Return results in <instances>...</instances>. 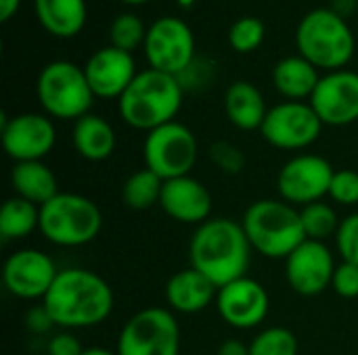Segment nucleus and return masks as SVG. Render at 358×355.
Instances as JSON below:
<instances>
[{
  "mask_svg": "<svg viewBox=\"0 0 358 355\" xmlns=\"http://www.w3.org/2000/svg\"><path fill=\"white\" fill-rule=\"evenodd\" d=\"M310 107L323 126H350L358 121V73L357 71H329L321 75L319 86L310 96Z\"/></svg>",
  "mask_w": 358,
  "mask_h": 355,
  "instance_id": "15",
  "label": "nucleus"
},
{
  "mask_svg": "<svg viewBox=\"0 0 358 355\" xmlns=\"http://www.w3.org/2000/svg\"><path fill=\"white\" fill-rule=\"evenodd\" d=\"M76 153L92 163L105 161L113 155L117 146V136L113 126L101 115H84L76 121L71 132Z\"/></svg>",
  "mask_w": 358,
  "mask_h": 355,
  "instance_id": "21",
  "label": "nucleus"
},
{
  "mask_svg": "<svg viewBox=\"0 0 358 355\" xmlns=\"http://www.w3.org/2000/svg\"><path fill=\"white\" fill-rule=\"evenodd\" d=\"M10 186L15 190V197L25 199L38 207L59 195L57 176L44 161L15 163L10 169Z\"/></svg>",
  "mask_w": 358,
  "mask_h": 355,
  "instance_id": "24",
  "label": "nucleus"
},
{
  "mask_svg": "<svg viewBox=\"0 0 358 355\" xmlns=\"http://www.w3.org/2000/svg\"><path fill=\"white\" fill-rule=\"evenodd\" d=\"M162 188H164V180L155 172H151L147 167L138 169V172L130 174L122 186L124 205L134 211L151 209L153 205H159Z\"/></svg>",
  "mask_w": 358,
  "mask_h": 355,
  "instance_id": "27",
  "label": "nucleus"
},
{
  "mask_svg": "<svg viewBox=\"0 0 358 355\" xmlns=\"http://www.w3.org/2000/svg\"><path fill=\"white\" fill-rule=\"evenodd\" d=\"M159 207L174 222L199 226L210 220L212 195L206 188V184L193 176L172 178L164 180Z\"/></svg>",
  "mask_w": 358,
  "mask_h": 355,
  "instance_id": "19",
  "label": "nucleus"
},
{
  "mask_svg": "<svg viewBox=\"0 0 358 355\" xmlns=\"http://www.w3.org/2000/svg\"><path fill=\"white\" fill-rule=\"evenodd\" d=\"M82 355H117V352H109L105 347H88Z\"/></svg>",
  "mask_w": 358,
  "mask_h": 355,
  "instance_id": "40",
  "label": "nucleus"
},
{
  "mask_svg": "<svg viewBox=\"0 0 358 355\" xmlns=\"http://www.w3.org/2000/svg\"><path fill=\"white\" fill-rule=\"evenodd\" d=\"M86 80L99 98H120L136 77V63L132 52L115 46L99 48L84 67Z\"/></svg>",
  "mask_w": 358,
  "mask_h": 355,
  "instance_id": "18",
  "label": "nucleus"
},
{
  "mask_svg": "<svg viewBox=\"0 0 358 355\" xmlns=\"http://www.w3.org/2000/svg\"><path fill=\"white\" fill-rule=\"evenodd\" d=\"M42 305L59 328H92L111 316L113 291L109 282L92 270L65 268L59 270Z\"/></svg>",
  "mask_w": 358,
  "mask_h": 355,
  "instance_id": "1",
  "label": "nucleus"
},
{
  "mask_svg": "<svg viewBox=\"0 0 358 355\" xmlns=\"http://www.w3.org/2000/svg\"><path fill=\"white\" fill-rule=\"evenodd\" d=\"M210 161L222 172V174H229V176H235V174H241L243 167H245V155L239 146H235L233 142H227V140H216L212 142L210 151Z\"/></svg>",
  "mask_w": 358,
  "mask_h": 355,
  "instance_id": "32",
  "label": "nucleus"
},
{
  "mask_svg": "<svg viewBox=\"0 0 358 355\" xmlns=\"http://www.w3.org/2000/svg\"><path fill=\"white\" fill-rule=\"evenodd\" d=\"M266 36V25L258 17H241L229 27V44L237 52H252L260 48Z\"/></svg>",
  "mask_w": 358,
  "mask_h": 355,
  "instance_id": "31",
  "label": "nucleus"
},
{
  "mask_svg": "<svg viewBox=\"0 0 358 355\" xmlns=\"http://www.w3.org/2000/svg\"><path fill=\"white\" fill-rule=\"evenodd\" d=\"M252 251L243 226L229 218H210L199 224L189 245L191 268L208 276L218 289L248 274Z\"/></svg>",
  "mask_w": 358,
  "mask_h": 355,
  "instance_id": "2",
  "label": "nucleus"
},
{
  "mask_svg": "<svg viewBox=\"0 0 358 355\" xmlns=\"http://www.w3.org/2000/svg\"><path fill=\"white\" fill-rule=\"evenodd\" d=\"M252 249L271 259H287L304 241L300 209L283 199H260L252 203L241 222Z\"/></svg>",
  "mask_w": 358,
  "mask_h": 355,
  "instance_id": "4",
  "label": "nucleus"
},
{
  "mask_svg": "<svg viewBox=\"0 0 358 355\" xmlns=\"http://www.w3.org/2000/svg\"><path fill=\"white\" fill-rule=\"evenodd\" d=\"M40 25L57 38H73L86 25V0H34Z\"/></svg>",
  "mask_w": 358,
  "mask_h": 355,
  "instance_id": "25",
  "label": "nucleus"
},
{
  "mask_svg": "<svg viewBox=\"0 0 358 355\" xmlns=\"http://www.w3.org/2000/svg\"><path fill=\"white\" fill-rule=\"evenodd\" d=\"M103 228L99 205L76 192H59L40 207V232L57 247H84Z\"/></svg>",
  "mask_w": 358,
  "mask_h": 355,
  "instance_id": "6",
  "label": "nucleus"
},
{
  "mask_svg": "<svg viewBox=\"0 0 358 355\" xmlns=\"http://www.w3.org/2000/svg\"><path fill=\"white\" fill-rule=\"evenodd\" d=\"M250 355H298V339L283 326H271L252 339Z\"/></svg>",
  "mask_w": 358,
  "mask_h": 355,
  "instance_id": "30",
  "label": "nucleus"
},
{
  "mask_svg": "<svg viewBox=\"0 0 358 355\" xmlns=\"http://www.w3.org/2000/svg\"><path fill=\"white\" fill-rule=\"evenodd\" d=\"M122 2H126V4H145L149 0H122Z\"/></svg>",
  "mask_w": 358,
  "mask_h": 355,
  "instance_id": "41",
  "label": "nucleus"
},
{
  "mask_svg": "<svg viewBox=\"0 0 358 355\" xmlns=\"http://www.w3.org/2000/svg\"><path fill=\"white\" fill-rule=\"evenodd\" d=\"M180 326L170 310L147 308L122 328L117 355H178Z\"/></svg>",
  "mask_w": 358,
  "mask_h": 355,
  "instance_id": "9",
  "label": "nucleus"
},
{
  "mask_svg": "<svg viewBox=\"0 0 358 355\" xmlns=\"http://www.w3.org/2000/svg\"><path fill=\"white\" fill-rule=\"evenodd\" d=\"M52 326H55V322L44 305L29 308V312L25 314V328L34 335H46Z\"/></svg>",
  "mask_w": 358,
  "mask_h": 355,
  "instance_id": "37",
  "label": "nucleus"
},
{
  "mask_svg": "<svg viewBox=\"0 0 358 355\" xmlns=\"http://www.w3.org/2000/svg\"><path fill=\"white\" fill-rule=\"evenodd\" d=\"M319 82H321L319 69L302 54L285 56L273 69V84L277 92L287 100H298V103H302L304 98L310 100Z\"/></svg>",
  "mask_w": 358,
  "mask_h": 355,
  "instance_id": "23",
  "label": "nucleus"
},
{
  "mask_svg": "<svg viewBox=\"0 0 358 355\" xmlns=\"http://www.w3.org/2000/svg\"><path fill=\"white\" fill-rule=\"evenodd\" d=\"M336 268L329 247L321 241L306 239L285 259V278L298 295L315 297L331 287Z\"/></svg>",
  "mask_w": 358,
  "mask_h": 355,
  "instance_id": "16",
  "label": "nucleus"
},
{
  "mask_svg": "<svg viewBox=\"0 0 358 355\" xmlns=\"http://www.w3.org/2000/svg\"><path fill=\"white\" fill-rule=\"evenodd\" d=\"M334 174L336 169L325 157L298 155L281 167L277 176V190L285 203L304 207L329 195Z\"/></svg>",
  "mask_w": 358,
  "mask_h": 355,
  "instance_id": "12",
  "label": "nucleus"
},
{
  "mask_svg": "<svg viewBox=\"0 0 358 355\" xmlns=\"http://www.w3.org/2000/svg\"><path fill=\"white\" fill-rule=\"evenodd\" d=\"M224 111H227L229 121L243 132L260 130L268 115L266 100H264L262 92L254 84L243 82V80L233 82L227 88Z\"/></svg>",
  "mask_w": 358,
  "mask_h": 355,
  "instance_id": "22",
  "label": "nucleus"
},
{
  "mask_svg": "<svg viewBox=\"0 0 358 355\" xmlns=\"http://www.w3.org/2000/svg\"><path fill=\"white\" fill-rule=\"evenodd\" d=\"M199 153L195 134L178 121H170L147 132L143 142L145 167L155 172L162 180L191 176Z\"/></svg>",
  "mask_w": 358,
  "mask_h": 355,
  "instance_id": "8",
  "label": "nucleus"
},
{
  "mask_svg": "<svg viewBox=\"0 0 358 355\" xmlns=\"http://www.w3.org/2000/svg\"><path fill=\"white\" fill-rule=\"evenodd\" d=\"M38 100L48 117L80 119L88 115L94 92L82 67L69 61H52L38 75Z\"/></svg>",
  "mask_w": 358,
  "mask_h": 355,
  "instance_id": "7",
  "label": "nucleus"
},
{
  "mask_svg": "<svg viewBox=\"0 0 358 355\" xmlns=\"http://www.w3.org/2000/svg\"><path fill=\"white\" fill-rule=\"evenodd\" d=\"M300 218H302L306 239L308 241H321V243H325L329 236L338 234V228L342 222L338 218L336 207H331L329 203H323V201L304 205L300 209Z\"/></svg>",
  "mask_w": 358,
  "mask_h": 355,
  "instance_id": "28",
  "label": "nucleus"
},
{
  "mask_svg": "<svg viewBox=\"0 0 358 355\" xmlns=\"http://www.w3.org/2000/svg\"><path fill=\"white\" fill-rule=\"evenodd\" d=\"M220 318L239 331L256 328L264 322L271 310V299L266 289L254 278H239L218 289L216 297Z\"/></svg>",
  "mask_w": 358,
  "mask_h": 355,
  "instance_id": "17",
  "label": "nucleus"
},
{
  "mask_svg": "<svg viewBox=\"0 0 358 355\" xmlns=\"http://www.w3.org/2000/svg\"><path fill=\"white\" fill-rule=\"evenodd\" d=\"M334 291L344 297V299H357L358 297V266L350 262H342L336 268L334 280H331Z\"/></svg>",
  "mask_w": 358,
  "mask_h": 355,
  "instance_id": "35",
  "label": "nucleus"
},
{
  "mask_svg": "<svg viewBox=\"0 0 358 355\" xmlns=\"http://www.w3.org/2000/svg\"><path fill=\"white\" fill-rule=\"evenodd\" d=\"M34 230H40V207L19 197L4 201L0 209V236L17 241L29 236Z\"/></svg>",
  "mask_w": 358,
  "mask_h": 355,
  "instance_id": "26",
  "label": "nucleus"
},
{
  "mask_svg": "<svg viewBox=\"0 0 358 355\" xmlns=\"http://www.w3.org/2000/svg\"><path fill=\"white\" fill-rule=\"evenodd\" d=\"M164 295L170 310L180 314H197L216 301L218 287L195 268H187L168 278Z\"/></svg>",
  "mask_w": 358,
  "mask_h": 355,
  "instance_id": "20",
  "label": "nucleus"
},
{
  "mask_svg": "<svg viewBox=\"0 0 358 355\" xmlns=\"http://www.w3.org/2000/svg\"><path fill=\"white\" fill-rule=\"evenodd\" d=\"M298 52L317 69L340 71L355 56L357 40L346 19L334 8H315L296 29Z\"/></svg>",
  "mask_w": 358,
  "mask_h": 355,
  "instance_id": "5",
  "label": "nucleus"
},
{
  "mask_svg": "<svg viewBox=\"0 0 358 355\" xmlns=\"http://www.w3.org/2000/svg\"><path fill=\"white\" fill-rule=\"evenodd\" d=\"M4 153L15 161H42L57 142V130L48 115L19 113L15 117L2 115L0 123Z\"/></svg>",
  "mask_w": 358,
  "mask_h": 355,
  "instance_id": "13",
  "label": "nucleus"
},
{
  "mask_svg": "<svg viewBox=\"0 0 358 355\" xmlns=\"http://www.w3.org/2000/svg\"><path fill=\"white\" fill-rule=\"evenodd\" d=\"M145 38H147V27L143 19L136 17L134 13H122L111 21L109 27L111 46L126 52H134L138 46H145Z\"/></svg>",
  "mask_w": 358,
  "mask_h": 355,
  "instance_id": "29",
  "label": "nucleus"
},
{
  "mask_svg": "<svg viewBox=\"0 0 358 355\" xmlns=\"http://www.w3.org/2000/svg\"><path fill=\"white\" fill-rule=\"evenodd\" d=\"M145 56L151 69L180 77L195 59V36L178 17H162L147 27Z\"/></svg>",
  "mask_w": 358,
  "mask_h": 355,
  "instance_id": "10",
  "label": "nucleus"
},
{
  "mask_svg": "<svg viewBox=\"0 0 358 355\" xmlns=\"http://www.w3.org/2000/svg\"><path fill=\"white\" fill-rule=\"evenodd\" d=\"M216 355H250V345H245L237 339H229L218 347Z\"/></svg>",
  "mask_w": 358,
  "mask_h": 355,
  "instance_id": "38",
  "label": "nucleus"
},
{
  "mask_svg": "<svg viewBox=\"0 0 358 355\" xmlns=\"http://www.w3.org/2000/svg\"><path fill=\"white\" fill-rule=\"evenodd\" d=\"M323 121L310 107V103L285 100L268 109V115L260 128L262 138L281 151H302L319 140Z\"/></svg>",
  "mask_w": 358,
  "mask_h": 355,
  "instance_id": "11",
  "label": "nucleus"
},
{
  "mask_svg": "<svg viewBox=\"0 0 358 355\" xmlns=\"http://www.w3.org/2000/svg\"><path fill=\"white\" fill-rule=\"evenodd\" d=\"M185 86L176 75L145 69L138 71L126 92L117 98L122 119L136 130L151 132L174 121L182 107Z\"/></svg>",
  "mask_w": 358,
  "mask_h": 355,
  "instance_id": "3",
  "label": "nucleus"
},
{
  "mask_svg": "<svg viewBox=\"0 0 358 355\" xmlns=\"http://www.w3.org/2000/svg\"><path fill=\"white\" fill-rule=\"evenodd\" d=\"M336 245L344 262L358 266V213H350L340 222Z\"/></svg>",
  "mask_w": 358,
  "mask_h": 355,
  "instance_id": "34",
  "label": "nucleus"
},
{
  "mask_svg": "<svg viewBox=\"0 0 358 355\" xmlns=\"http://www.w3.org/2000/svg\"><path fill=\"white\" fill-rule=\"evenodd\" d=\"M19 2L21 0H0V21H8L17 13Z\"/></svg>",
  "mask_w": 358,
  "mask_h": 355,
  "instance_id": "39",
  "label": "nucleus"
},
{
  "mask_svg": "<svg viewBox=\"0 0 358 355\" xmlns=\"http://www.w3.org/2000/svg\"><path fill=\"white\" fill-rule=\"evenodd\" d=\"M329 197L340 205H358V172L352 169H338L334 174Z\"/></svg>",
  "mask_w": 358,
  "mask_h": 355,
  "instance_id": "33",
  "label": "nucleus"
},
{
  "mask_svg": "<svg viewBox=\"0 0 358 355\" xmlns=\"http://www.w3.org/2000/svg\"><path fill=\"white\" fill-rule=\"evenodd\" d=\"M84 347L80 343V339L76 335H71L69 331L57 333L48 339L46 345V355H82Z\"/></svg>",
  "mask_w": 358,
  "mask_h": 355,
  "instance_id": "36",
  "label": "nucleus"
},
{
  "mask_svg": "<svg viewBox=\"0 0 358 355\" xmlns=\"http://www.w3.org/2000/svg\"><path fill=\"white\" fill-rule=\"evenodd\" d=\"M57 274L50 255L38 249H19L4 262L2 282L13 297L34 301L46 297Z\"/></svg>",
  "mask_w": 358,
  "mask_h": 355,
  "instance_id": "14",
  "label": "nucleus"
}]
</instances>
